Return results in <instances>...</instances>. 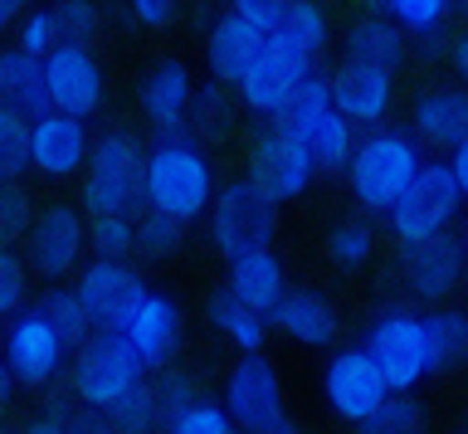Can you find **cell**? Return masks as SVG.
<instances>
[{"mask_svg": "<svg viewBox=\"0 0 468 434\" xmlns=\"http://www.w3.org/2000/svg\"><path fill=\"white\" fill-rule=\"evenodd\" d=\"M44 93H49L54 112H69V118H98L102 103H108V74H102V59L93 54V45H58L54 54H44Z\"/></svg>", "mask_w": 468, "mask_h": 434, "instance_id": "4fadbf2b", "label": "cell"}, {"mask_svg": "<svg viewBox=\"0 0 468 434\" xmlns=\"http://www.w3.org/2000/svg\"><path fill=\"white\" fill-rule=\"evenodd\" d=\"M269 45L292 54V59H303V64H317L322 54H327V45H332L327 10H322L317 0H288L283 20L269 30Z\"/></svg>", "mask_w": 468, "mask_h": 434, "instance_id": "484cf974", "label": "cell"}, {"mask_svg": "<svg viewBox=\"0 0 468 434\" xmlns=\"http://www.w3.org/2000/svg\"><path fill=\"white\" fill-rule=\"evenodd\" d=\"M20 16H25V0H0V35H10Z\"/></svg>", "mask_w": 468, "mask_h": 434, "instance_id": "f5cc1de1", "label": "cell"}, {"mask_svg": "<svg viewBox=\"0 0 468 434\" xmlns=\"http://www.w3.org/2000/svg\"><path fill=\"white\" fill-rule=\"evenodd\" d=\"M0 108L15 118L35 122L39 112H49V93H44V64L29 59L20 49H0Z\"/></svg>", "mask_w": 468, "mask_h": 434, "instance_id": "4316f807", "label": "cell"}, {"mask_svg": "<svg viewBox=\"0 0 468 434\" xmlns=\"http://www.w3.org/2000/svg\"><path fill=\"white\" fill-rule=\"evenodd\" d=\"M88 259V220L79 206H64V200H54V206L35 210V225H29L25 235V269L39 273V279H69V273H79V264Z\"/></svg>", "mask_w": 468, "mask_h": 434, "instance_id": "8fae6325", "label": "cell"}, {"mask_svg": "<svg viewBox=\"0 0 468 434\" xmlns=\"http://www.w3.org/2000/svg\"><path fill=\"white\" fill-rule=\"evenodd\" d=\"M64 39H58V25H54V10L39 5V10H25L20 20H15V49L29 54V59H44V54H54Z\"/></svg>", "mask_w": 468, "mask_h": 434, "instance_id": "ab89813d", "label": "cell"}, {"mask_svg": "<svg viewBox=\"0 0 468 434\" xmlns=\"http://www.w3.org/2000/svg\"><path fill=\"white\" fill-rule=\"evenodd\" d=\"M142 381H146L142 361L127 352V342L117 337V332H93L69 361L73 400H79L83 410H93V415H108L112 405L122 400L132 386H142Z\"/></svg>", "mask_w": 468, "mask_h": 434, "instance_id": "ba28073f", "label": "cell"}, {"mask_svg": "<svg viewBox=\"0 0 468 434\" xmlns=\"http://www.w3.org/2000/svg\"><path fill=\"white\" fill-rule=\"evenodd\" d=\"M15 390H20V386H15V376L5 371V361H0V415H5V405L15 400Z\"/></svg>", "mask_w": 468, "mask_h": 434, "instance_id": "db71d44e", "label": "cell"}, {"mask_svg": "<svg viewBox=\"0 0 468 434\" xmlns=\"http://www.w3.org/2000/svg\"><path fill=\"white\" fill-rule=\"evenodd\" d=\"M54 25H58V39L64 45H93L98 30H102V10L98 0H54Z\"/></svg>", "mask_w": 468, "mask_h": 434, "instance_id": "f35d334b", "label": "cell"}, {"mask_svg": "<svg viewBox=\"0 0 468 434\" xmlns=\"http://www.w3.org/2000/svg\"><path fill=\"white\" fill-rule=\"evenodd\" d=\"M127 16L146 30H166L176 20V0H127Z\"/></svg>", "mask_w": 468, "mask_h": 434, "instance_id": "7dc6e473", "label": "cell"}, {"mask_svg": "<svg viewBox=\"0 0 468 434\" xmlns=\"http://www.w3.org/2000/svg\"><path fill=\"white\" fill-rule=\"evenodd\" d=\"M263 45H269V35L254 30V25H244L239 16H229V10H225V16L205 30V74H210V83L234 89V83L254 69Z\"/></svg>", "mask_w": 468, "mask_h": 434, "instance_id": "7402d4cb", "label": "cell"}, {"mask_svg": "<svg viewBox=\"0 0 468 434\" xmlns=\"http://www.w3.org/2000/svg\"><path fill=\"white\" fill-rule=\"evenodd\" d=\"M244 181H254L273 206H288V200H303L313 191L317 166L283 122H263V132H254V142H249Z\"/></svg>", "mask_w": 468, "mask_h": 434, "instance_id": "9c48e42d", "label": "cell"}, {"mask_svg": "<svg viewBox=\"0 0 468 434\" xmlns=\"http://www.w3.org/2000/svg\"><path fill=\"white\" fill-rule=\"evenodd\" d=\"M283 10H288V0H229V16H239L244 25H254L263 35L283 20Z\"/></svg>", "mask_w": 468, "mask_h": 434, "instance_id": "bcb514c9", "label": "cell"}, {"mask_svg": "<svg viewBox=\"0 0 468 434\" xmlns=\"http://www.w3.org/2000/svg\"><path fill=\"white\" fill-rule=\"evenodd\" d=\"M25 434H64V415H39V419H29L25 425Z\"/></svg>", "mask_w": 468, "mask_h": 434, "instance_id": "f907efd6", "label": "cell"}, {"mask_svg": "<svg viewBox=\"0 0 468 434\" xmlns=\"http://www.w3.org/2000/svg\"><path fill=\"white\" fill-rule=\"evenodd\" d=\"M205 229H210V249L225 259L254 254V249H273L278 235V206L259 191L254 181H225L205 210Z\"/></svg>", "mask_w": 468, "mask_h": 434, "instance_id": "5b68a950", "label": "cell"}, {"mask_svg": "<svg viewBox=\"0 0 468 434\" xmlns=\"http://www.w3.org/2000/svg\"><path fill=\"white\" fill-rule=\"evenodd\" d=\"M269 327L283 332L288 342L298 346H332L336 332H342V317H336V302L322 293V288H288L278 298V308L269 312Z\"/></svg>", "mask_w": 468, "mask_h": 434, "instance_id": "603a6c76", "label": "cell"}, {"mask_svg": "<svg viewBox=\"0 0 468 434\" xmlns=\"http://www.w3.org/2000/svg\"><path fill=\"white\" fill-rule=\"evenodd\" d=\"M356 434H430V425L415 396H390L366 425H356Z\"/></svg>", "mask_w": 468, "mask_h": 434, "instance_id": "74e56055", "label": "cell"}, {"mask_svg": "<svg viewBox=\"0 0 468 434\" xmlns=\"http://www.w3.org/2000/svg\"><path fill=\"white\" fill-rule=\"evenodd\" d=\"M400 283H405V293L420 298V302H444L453 288L463 283L459 235H434L424 244L400 249Z\"/></svg>", "mask_w": 468, "mask_h": 434, "instance_id": "ffe728a7", "label": "cell"}, {"mask_svg": "<svg viewBox=\"0 0 468 434\" xmlns=\"http://www.w3.org/2000/svg\"><path fill=\"white\" fill-rule=\"evenodd\" d=\"M410 137L430 152H449L468 137V89H424L410 108Z\"/></svg>", "mask_w": 468, "mask_h": 434, "instance_id": "cb8c5ba5", "label": "cell"}, {"mask_svg": "<svg viewBox=\"0 0 468 434\" xmlns=\"http://www.w3.org/2000/svg\"><path fill=\"white\" fill-rule=\"evenodd\" d=\"M346 59L395 74L400 59H405V30H400V25H390L386 16H361L346 30Z\"/></svg>", "mask_w": 468, "mask_h": 434, "instance_id": "f1b7e54d", "label": "cell"}, {"mask_svg": "<svg viewBox=\"0 0 468 434\" xmlns=\"http://www.w3.org/2000/svg\"><path fill=\"white\" fill-rule=\"evenodd\" d=\"M444 166H449V176H453V185H459V196H463V206H468V137L449 147Z\"/></svg>", "mask_w": 468, "mask_h": 434, "instance_id": "681fc988", "label": "cell"}, {"mask_svg": "<svg viewBox=\"0 0 468 434\" xmlns=\"http://www.w3.org/2000/svg\"><path fill=\"white\" fill-rule=\"evenodd\" d=\"M327 93H332V108L342 112L356 132H371V127H386L390 108H395V74L342 59L327 74Z\"/></svg>", "mask_w": 468, "mask_h": 434, "instance_id": "d6986e66", "label": "cell"}, {"mask_svg": "<svg viewBox=\"0 0 468 434\" xmlns=\"http://www.w3.org/2000/svg\"><path fill=\"white\" fill-rule=\"evenodd\" d=\"M449 59H453V74H459V83L468 89V35H459V45L449 49Z\"/></svg>", "mask_w": 468, "mask_h": 434, "instance_id": "816d5d0a", "label": "cell"}, {"mask_svg": "<svg viewBox=\"0 0 468 434\" xmlns=\"http://www.w3.org/2000/svg\"><path fill=\"white\" fill-rule=\"evenodd\" d=\"M49 5H54V0H49Z\"/></svg>", "mask_w": 468, "mask_h": 434, "instance_id": "91938a15", "label": "cell"}, {"mask_svg": "<svg viewBox=\"0 0 468 434\" xmlns=\"http://www.w3.org/2000/svg\"><path fill=\"white\" fill-rule=\"evenodd\" d=\"M88 152H93V132L88 122L69 118V112H39L29 122V171L44 181H73L83 176Z\"/></svg>", "mask_w": 468, "mask_h": 434, "instance_id": "ac0fdd59", "label": "cell"}, {"mask_svg": "<svg viewBox=\"0 0 468 434\" xmlns=\"http://www.w3.org/2000/svg\"><path fill=\"white\" fill-rule=\"evenodd\" d=\"M102 419H108L112 434H156V429H161V410H156V390H152V381L132 386L127 396L117 400Z\"/></svg>", "mask_w": 468, "mask_h": 434, "instance_id": "836d02e7", "label": "cell"}, {"mask_svg": "<svg viewBox=\"0 0 468 434\" xmlns=\"http://www.w3.org/2000/svg\"><path fill=\"white\" fill-rule=\"evenodd\" d=\"M453 5H459V10H468V0H453Z\"/></svg>", "mask_w": 468, "mask_h": 434, "instance_id": "6f0895ef", "label": "cell"}, {"mask_svg": "<svg viewBox=\"0 0 468 434\" xmlns=\"http://www.w3.org/2000/svg\"><path fill=\"white\" fill-rule=\"evenodd\" d=\"M166 434H239V429H234V419L225 415L219 400H196L190 410H181L171 419Z\"/></svg>", "mask_w": 468, "mask_h": 434, "instance_id": "ee69618b", "label": "cell"}, {"mask_svg": "<svg viewBox=\"0 0 468 434\" xmlns=\"http://www.w3.org/2000/svg\"><path fill=\"white\" fill-rule=\"evenodd\" d=\"M283 127L307 147L317 176H336V171H346L351 152H356V137H361L356 127H351L342 112L332 108L327 74H313L298 89V98H292L288 112H283Z\"/></svg>", "mask_w": 468, "mask_h": 434, "instance_id": "8992f818", "label": "cell"}, {"mask_svg": "<svg viewBox=\"0 0 468 434\" xmlns=\"http://www.w3.org/2000/svg\"><path fill=\"white\" fill-rule=\"evenodd\" d=\"M371 254H376V229L366 225V220H336L327 229V259L336 269H366L371 264Z\"/></svg>", "mask_w": 468, "mask_h": 434, "instance_id": "e575fe53", "label": "cell"}, {"mask_svg": "<svg viewBox=\"0 0 468 434\" xmlns=\"http://www.w3.org/2000/svg\"><path fill=\"white\" fill-rule=\"evenodd\" d=\"M152 390H156L161 429H166V425H171V419L181 415V410H190L196 400H205V396H200V381H196V376H186V371H171V366H166V376H161V381H152Z\"/></svg>", "mask_w": 468, "mask_h": 434, "instance_id": "7bdbcfd3", "label": "cell"}, {"mask_svg": "<svg viewBox=\"0 0 468 434\" xmlns=\"http://www.w3.org/2000/svg\"><path fill=\"white\" fill-rule=\"evenodd\" d=\"M29 298V269L15 249H0V323H10Z\"/></svg>", "mask_w": 468, "mask_h": 434, "instance_id": "f6af8a7d", "label": "cell"}, {"mask_svg": "<svg viewBox=\"0 0 468 434\" xmlns=\"http://www.w3.org/2000/svg\"><path fill=\"white\" fill-rule=\"evenodd\" d=\"M181 244H186V225L166 220V215H152V210L137 215V254L142 259H171V254H181Z\"/></svg>", "mask_w": 468, "mask_h": 434, "instance_id": "60d3db41", "label": "cell"}, {"mask_svg": "<svg viewBox=\"0 0 468 434\" xmlns=\"http://www.w3.org/2000/svg\"><path fill=\"white\" fill-rule=\"evenodd\" d=\"M459 254H463V279H468V220H463V235H459Z\"/></svg>", "mask_w": 468, "mask_h": 434, "instance_id": "11a10c76", "label": "cell"}, {"mask_svg": "<svg viewBox=\"0 0 468 434\" xmlns=\"http://www.w3.org/2000/svg\"><path fill=\"white\" fill-rule=\"evenodd\" d=\"M225 415L234 419L239 434H259V429H273L288 419V400H283V376L263 352L254 356H239L225 376Z\"/></svg>", "mask_w": 468, "mask_h": 434, "instance_id": "30bf717a", "label": "cell"}, {"mask_svg": "<svg viewBox=\"0 0 468 434\" xmlns=\"http://www.w3.org/2000/svg\"><path fill=\"white\" fill-rule=\"evenodd\" d=\"M137 254V215H88V259Z\"/></svg>", "mask_w": 468, "mask_h": 434, "instance_id": "d6a6232c", "label": "cell"}, {"mask_svg": "<svg viewBox=\"0 0 468 434\" xmlns=\"http://www.w3.org/2000/svg\"><path fill=\"white\" fill-rule=\"evenodd\" d=\"M420 166H424V147L405 127H371V132L356 137V152H351L342 176L351 185V200L366 215H386L405 196V185L415 181Z\"/></svg>", "mask_w": 468, "mask_h": 434, "instance_id": "7a4b0ae2", "label": "cell"}, {"mask_svg": "<svg viewBox=\"0 0 468 434\" xmlns=\"http://www.w3.org/2000/svg\"><path fill=\"white\" fill-rule=\"evenodd\" d=\"M225 293L244 308H254L269 317L278 308V298L288 293V269L273 249H254V254H239L225 264Z\"/></svg>", "mask_w": 468, "mask_h": 434, "instance_id": "d4e9b609", "label": "cell"}, {"mask_svg": "<svg viewBox=\"0 0 468 434\" xmlns=\"http://www.w3.org/2000/svg\"><path fill=\"white\" fill-rule=\"evenodd\" d=\"M117 337H122L127 352L142 361V371H166L176 361V352H181V342H186V317H181L171 293L142 288L137 302L127 308V317L117 323Z\"/></svg>", "mask_w": 468, "mask_h": 434, "instance_id": "7c38bea8", "label": "cell"}, {"mask_svg": "<svg viewBox=\"0 0 468 434\" xmlns=\"http://www.w3.org/2000/svg\"><path fill=\"white\" fill-rule=\"evenodd\" d=\"M196 74H190L186 59H161L146 69L142 89H137V108L146 127L161 137V132H186V112L196 103Z\"/></svg>", "mask_w": 468, "mask_h": 434, "instance_id": "44dd1931", "label": "cell"}, {"mask_svg": "<svg viewBox=\"0 0 468 434\" xmlns=\"http://www.w3.org/2000/svg\"><path fill=\"white\" fill-rule=\"evenodd\" d=\"M58 415H64V434H112L108 419L93 410H58Z\"/></svg>", "mask_w": 468, "mask_h": 434, "instance_id": "c3c4849f", "label": "cell"}, {"mask_svg": "<svg viewBox=\"0 0 468 434\" xmlns=\"http://www.w3.org/2000/svg\"><path fill=\"white\" fill-rule=\"evenodd\" d=\"M229 127H234V98H229V89H219V83L196 89V103H190V112H186V137H196L200 147H210V142L229 137Z\"/></svg>", "mask_w": 468, "mask_h": 434, "instance_id": "f546056e", "label": "cell"}, {"mask_svg": "<svg viewBox=\"0 0 468 434\" xmlns=\"http://www.w3.org/2000/svg\"><path fill=\"white\" fill-rule=\"evenodd\" d=\"M424 323H430V342H434L439 371L459 366V361L468 356V312H459V308H434V312H424Z\"/></svg>", "mask_w": 468, "mask_h": 434, "instance_id": "d590c367", "label": "cell"}, {"mask_svg": "<svg viewBox=\"0 0 468 434\" xmlns=\"http://www.w3.org/2000/svg\"><path fill=\"white\" fill-rule=\"evenodd\" d=\"M0 434H10V429H0Z\"/></svg>", "mask_w": 468, "mask_h": 434, "instance_id": "680465c9", "label": "cell"}, {"mask_svg": "<svg viewBox=\"0 0 468 434\" xmlns=\"http://www.w3.org/2000/svg\"><path fill=\"white\" fill-rule=\"evenodd\" d=\"M453 0H380V16H386L390 25H400L405 39H434L439 30H444V20L453 16Z\"/></svg>", "mask_w": 468, "mask_h": 434, "instance_id": "1f68e13d", "label": "cell"}, {"mask_svg": "<svg viewBox=\"0 0 468 434\" xmlns=\"http://www.w3.org/2000/svg\"><path fill=\"white\" fill-rule=\"evenodd\" d=\"M361 346H366V356L376 361V371L386 376L390 396H415V386H424L439 371V356H434L424 312L386 308L371 327H366Z\"/></svg>", "mask_w": 468, "mask_h": 434, "instance_id": "277c9868", "label": "cell"}, {"mask_svg": "<svg viewBox=\"0 0 468 434\" xmlns=\"http://www.w3.org/2000/svg\"><path fill=\"white\" fill-rule=\"evenodd\" d=\"M35 312L44 317V323L54 327V337L69 346V352H79V346L93 337V323H88V312H83V302H79V293L73 288H49L39 302H35Z\"/></svg>", "mask_w": 468, "mask_h": 434, "instance_id": "4dcf8cb0", "label": "cell"}, {"mask_svg": "<svg viewBox=\"0 0 468 434\" xmlns=\"http://www.w3.org/2000/svg\"><path fill=\"white\" fill-rule=\"evenodd\" d=\"M0 361H5V371L15 376V386H54L58 371H64L69 361V346L54 337V327L44 323V317L35 308H20L5 323V332H0Z\"/></svg>", "mask_w": 468, "mask_h": 434, "instance_id": "9a60e30c", "label": "cell"}, {"mask_svg": "<svg viewBox=\"0 0 468 434\" xmlns=\"http://www.w3.org/2000/svg\"><path fill=\"white\" fill-rule=\"evenodd\" d=\"M142 171H146V142L132 127H108L93 137L83 166V210L88 215H142Z\"/></svg>", "mask_w": 468, "mask_h": 434, "instance_id": "3957f363", "label": "cell"}, {"mask_svg": "<svg viewBox=\"0 0 468 434\" xmlns=\"http://www.w3.org/2000/svg\"><path fill=\"white\" fill-rule=\"evenodd\" d=\"M29 171V122L0 108V181H20Z\"/></svg>", "mask_w": 468, "mask_h": 434, "instance_id": "b9f144b4", "label": "cell"}, {"mask_svg": "<svg viewBox=\"0 0 468 434\" xmlns=\"http://www.w3.org/2000/svg\"><path fill=\"white\" fill-rule=\"evenodd\" d=\"M29 225H35V200L20 181H0V249L25 244Z\"/></svg>", "mask_w": 468, "mask_h": 434, "instance_id": "8d00e7d4", "label": "cell"}, {"mask_svg": "<svg viewBox=\"0 0 468 434\" xmlns=\"http://www.w3.org/2000/svg\"><path fill=\"white\" fill-rule=\"evenodd\" d=\"M459 215H463V196H459V185H453L449 166L424 156V166L415 171V181L405 185V196L386 210V225H390V239L400 244V249H410V244L449 235Z\"/></svg>", "mask_w": 468, "mask_h": 434, "instance_id": "52a82bcc", "label": "cell"}, {"mask_svg": "<svg viewBox=\"0 0 468 434\" xmlns=\"http://www.w3.org/2000/svg\"><path fill=\"white\" fill-rule=\"evenodd\" d=\"M322 400H327V410L336 419L366 425L390 400V386L376 371V361L366 356V346H336L327 356V366H322Z\"/></svg>", "mask_w": 468, "mask_h": 434, "instance_id": "5bb4252c", "label": "cell"}, {"mask_svg": "<svg viewBox=\"0 0 468 434\" xmlns=\"http://www.w3.org/2000/svg\"><path fill=\"white\" fill-rule=\"evenodd\" d=\"M205 323H210L239 356L263 352V346H269V332H273L269 317L254 312V308H244V302H234L225 288H215V293L205 298Z\"/></svg>", "mask_w": 468, "mask_h": 434, "instance_id": "83f0119b", "label": "cell"}, {"mask_svg": "<svg viewBox=\"0 0 468 434\" xmlns=\"http://www.w3.org/2000/svg\"><path fill=\"white\" fill-rule=\"evenodd\" d=\"M313 74H317V64H303V59H292V54H283V49L263 45L254 69L234 83V103H239L249 118H259V122H283L288 103L298 98V89Z\"/></svg>", "mask_w": 468, "mask_h": 434, "instance_id": "2e32d148", "label": "cell"}, {"mask_svg": "<svg viewBox=\"0 0 468 434\" xmlns=\"http://www.w3.org/2000/svg\"><path fill=\"white\" fill-rule=\"evenodd\" d=\"M259 434H303L298 425H288V419H283V425H273V429H259Z\"/></svg>", "mask_w": 468, "mask_h": 434, "instance_id": "9f6ffc18", "label": "cell"}, {"mask_svg": "<svg viewBox=\"0 0 468 434\" xmlns=\"http://www.w3.org/2000/svg\"><path fill=\"white\" fill-rule=\"evenodd\" d=\"M142 288H146L142 273L127 259H83L79 279H73V293H79L93 332H117V323L127 317Z\"/></svg>", "mask_w": 468, "mask_h": 434, "instance_id": "e0dca14e", "label": "cell"}, {"mask_svg": "<svg viewBox=\"0 0 468 434\" xmlns=\"http://www.w3.org/2000/svg\"><path fill=\"white\" fill-rule=\"evenodd\" d=\"M219 191L215 162L196 137L186 132H161L156 142H146V171H142V210L166 215L176 225H196L205 220L210 200Z\"/></svg>", "mask_w": 468, "mask_h": 434, "instance_id": "6da1fadb", "label": "cell"}]
</instances>
